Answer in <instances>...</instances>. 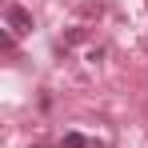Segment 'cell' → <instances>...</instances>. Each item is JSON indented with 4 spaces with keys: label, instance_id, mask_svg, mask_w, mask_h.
<instances>
[{
    "label": "cell",
    "instance_id": "cell-1",
    "mask_svg": "<svg viewBox=\"0 0 148 148\" xmlns=\"http://www.w3.org/2000/svg\"><path fill=\"white\" fill-rule=\"evenodd\" d=\"M4 24L12 36H24V32H32V12L24 4H4Z\"/></svg>",
    "mask_w": 148,
    "mask_h": 148
},
{
    "label": "cell",
    "instance_id": "cell-2",
    "mask_svg": "<svg viewBox=\"0 0 148 148\" xmlns=\"http://www.w3.org/2000/svg\"><path fill=\"white\" fill-rule=\"evenodd\" d=\"M60 148H92V140H88V136H80V132H68V136L60 140Z\"/></svg>",
    "mask_w": 148,
    "mask_h": 148
}]
</instances>
